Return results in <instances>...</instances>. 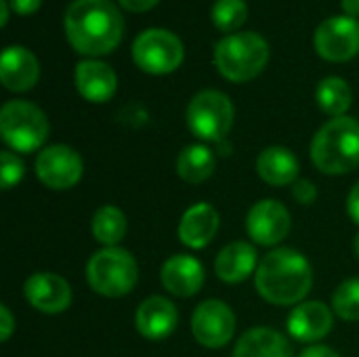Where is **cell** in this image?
Here are the masks:
<instances>
[{
    "instance_id": "6da1fadb",
    "label": "cell",
    "mask_w": 359,
    "mask_h": 357,
    "mask_svg": "<svg viewBox=\"0 0 359 357\" xmlns=\"http://www.w3.org/2000/svg\"><path fill=\"white\" fill-rule=\"evenodd\" d=\"M63 27L80 55L99 57L120 44L124 19L111 0H74L63 15Z\"/></svg>"
},
{
    "instance_id": "7a4b0ae2",
    "label": "cell",
    "mask_w": 359,
    "mask_h": 357,
    "mask_svg": "<svg viewBox=\"0 0 359 357\" xmlns=\"http://www.w3.org/2000/svg\"><path fill=\"white\" fill-rule=\"evenodd\" d=\"M255 284L265 301L273 305H297L311 290L313 269L303 252L276 248L259 263Z\"/></svg>"
},
{
    "instance_id": "3957f363",
    "label": "cell",
    "mask_w": 359,
    "mask_h": 357,
    "mask_svg": "<svg viewBox=\"0 0 359 357\" xmlns=\"http://www.w3.org/2000/svg\"><path fill=\"white\" fill-rule=\"evenodd\" d=\"M311 160L324 175H347L359 166V122L341 116L326 122L311 141Z\"/></svg>"
},
{
    "instance_id": "277c9868",
    "label": "cell",
    "mask_w": 359,
    "mask_h": 357,
    "mask_svg": "<svg viewBox=\"0 0 359 357\" xmlns=\"http://www.w3.org/2000/svg\"><path fill=\"white\" fill-rule=\"evenodd\" d=\"M269 44L257 32H236L215 44V65L229 82H248L269 63Z\"/></svg>"
},
{
    "instance_id": "5b68a950",
    "label": "cell",
    "mask_w": 359,
    "mask_h": 357,
    "mask_svg": "<svg viewBox=\"0 0 359 357\" xmlns=\"http://www.w3.org/2000/svg\"><path fill=\"white\" fill-rule=\"evenodd\" d=\"M139 278L135 257L118 246H107L97 250L86 265L88 286L103 297L116 299L128 295Z\"/></svg>"
},
{
    "instance_id": "8992f818",
    "label": "cell",
    "mask_w": 359,
    "mask_h": 357,
    "mask_svg": "<svg viewBox=\"0 0 359 357\" xmlns=\"http://www.w3.org/2000/svg\"><path fill=\"white\" fill-rule=\"evenodd\" d=\"M50 133L46 114L29 101H6L0 109V135L2 141L19 151L29 154L44 145Z\"/></svg>"
},
{
    "instance_id": "52a82bcc",
    "label": "cell",
    "mask_w": 359,
    "mask_h": 357,
    "mask_svg": "<svg viewBox=\"0 0 359 357\" xmlns=\"http://www.w3.org/2000/svg\"><path fill=\"white\" fill-rule=\"evenodd\" d=\"M236 109L231 99L215 88H206L194 95L187 105L185 120L189 130L202 141L221 143L233 126Z\"/></svg>"
},
{
    "instance_id": "ba28073f",
    "label": "cell",
    "mask_w": 359,
    "mask_h": 357,
    "mask_svg": "<svg viewBox=\"0 0 359 357\" xmlns=\"http://www.w3.org/2000/svg\"><path fill=\"white\" fill-rule=\"evenodd\" d=\"M130 53L139 69L151 76H164L183 63L185 46L177 34L162 27H151L135 38Z\"/></svg>"
},
{
    "instance_id": "9c48e42d",
    "label": "cell",
    "mask_w": 359,
    "mask_h": 357,
    "mask_svg": "<svg viewBox=\"0 0 359 357\" xmlns=\"http://www.w3.org/2000/svg\"><path fill=\"white\" fill-rule=\"evenodd\" d=\"M316 53L330 63H345L359 53V21L355 17H330L313 34Z\"/></svg>"
},
{
    "instance_id": "30bf717a",
    "label": "cell",
    "mask_w": 359,
    "mask_h": 357,
    "mask_svg": "<svg viewBox=\"0 0 359 357\" xmlns=\"http://www.w3.org/2000/svg\"><path fill=\"white\" fill-rule=\"evenodd\" d=\"M191 332L194 339L208 349L225 347L236 332V314L227 303L208 299L196 307L191 316Z\"/></svg>"
},
{
    "instance_id": "8fae6325",
    "label": "cell",
    "mask_w": 359,
    "mask_h": 357,
    "mask_svg": "<svg viewBox=\"0 0 359 357\" xmlns=\"http://www.w3.org/2000/svg\"><path fill=\"white\" fill-rule=\"evenodd\" d=\"M84 173L82 158L69 145H48L36 158V175L50 189L74 187Z\"/></svg>"
},
{
    "instance_id": "7c38bea8",
    "label": "cell",
    "mask_w": 359,
    "mask_h": 357,
    "mask_svg": "<svg viewBox=\"0 0 359 357\" xmlns=\"http://www.w3.org/2000/svg\"><path fill=\"white\" fill-rule=\"evenodd\" d=\"M246 231L252 242L261 246H276L290 231V213L278 200H261L248 210Z\"/></svg>"
},
{
    "instance_id": "4fadbf2b",
    "label": "cell",
    "mask_w": 359,
    "mask_h": 357,
    "mask_svg": "<svg viewBox=\"0 0 359 357\" xmlns=\"http://www.w3.org/2000/svg\"><path fill=\"white\" fill-rule=\"evenodd\" d=\"M27 303L42 314H61L72 303V286L57 274L38 271L25 280L23 286Z\"/></svg>"
},
{
    "instance_id": "5bb4252c",
    "label": "cell",
    "mask_w": 359,
    "mask_h": 357,
    "mask_svg": "<svg viewBox=\"0 0 359 357\" xmlns=\"http://www.w3.org/2000/svg\"><path fill=\"white\" fill-rule=\"evenodd\" d=\"M179 311L164 297H147L135 314V326L141 337L149 341H162L170 337L177 328Z\"/></svg>"
},
{
    "instance_id": "9a60e30c",
    "label": "cell",
    "mask_w": 359,
    "mask_h": 357,
    "mask_svg": "<svg viewBox=\"0 0 359 357\" xmlns=\"http://www.w3.org/2000/svg\"><path fill=\"white\" fill-rule=\"evenodd\" d=\"M40 78V65L32 50L23 46H8L0 57V82L13 93L29 90Z\"/></svg>"
},
{
    "instance_id": "2e32d148",
    "label": "cell",
    "mask_w": 359,
    "mask_h": 357,
    "mask_svg": "<svg viewBox=\"0 0 359 357\" xmlns=\"http://www.w3.org/2000/svg\"><path fill=\"white\" fill-rule=\"evenodd\" d=\"M76 88L90 103H105L116 95L118 76L116 72L97 59H84L76 65Z\"/></svg>"
},
{
    "instance_id": "e0dca14e",
    "label": "cell",
    "mask_w": 359,
    "mask_h": 357,
    "mask_svg": "<svg viewBox=\"0 0 359 357\" xmlns=\"http://www.w3.org/2000/svg\"><path fill=\"white\" fill-rule=\"evenodd\" d=\"M219 213L208 202H198L189 206L179 223V240L194 250L208 246L219 231Z\"/></svg>"
},
{
    "instance_id": "ac0fdd59",
    "label": "cell",
    "mask_w": 359,
    "mask_h": 357,
    "mask_svg": "<svg viewBox=\"0 0 359 357\" xmlns=\"http://www.w3.org/2000/svg\"><path fill=\"white\" fill-rule=\"evenodd\" d=\"M160 280L170 295L194 297L204 284V267L196 257L175 255L168 261H164Z\"/></svg>"
},
{
    "instance_id": "d6986e66",
    "label": "cell",
    "mask_w": 359,
    "mask_h": 357,
    "mask_svg": "<svg viewBox=\"0 0 359 357\" xmlns=\"http://www.w3.org/2000/svg\"><path fill=\"white\" fill-rule=\"evenodd\" d=\"M332 330V311L320 303L309 301L292 309L288 318V332L301 343H316Z\"/></svg>"
},
{
    "instance_id": "ffe728a7",
    "label": "cell",
    "mask_w": 359,
    "mask_h": 357,
    "mask_svg": "<svg viewBox=\"0 0 359 357\" xmlns=\"http://www.w3.org/2000/svg\"><path fill=\"white\" fill-rule=\"evenodd\" d=\"M257 267V250L248 242H231L227 244L217 261H215V274L227 284L244 282Z\"/></svg>"
},
{
    "instance_id": "44dd1931",
    "label": "cell",
    "mask_w": 359,
    "mask_h": 357,
    "mask_svg": "<svg viewBox=\"0 0 359 357\" xmlns=\"http://www.w3.org/2000/svg\"><path fill=\"white\" fill-rule=\"evenodd\" d=\"M257 173L265 183H269L273 187L290 185L299 177V160L290 149L273 145L259 154Z\"/></svg>"
},
{
    "instance_id": "7402d4cb",
    "label": "cell",
    "mask_w": 359,
    "mask_h": 357,
    "mask_svg": "<svg viewBox=\"0 0 359 357\" xmlns=\"http://www.w3.org/2000/svg\"><path fill=\"white\" fill-rule=\"evenodd\" d=\"M233 357H292V347L273 328H252L236 343Z\"/></svg>"
},
{
    "instance_id": "603a6c76",
    "label": "cell",
    "mask_w": 359,
    "mask_h": 357,
    "mask_svg": "<svg viewBox=\"0 0 359 357\" xmlns=\"http://www.w3.org/2000/svg\"><path fill=\"white\" fill-rule=\"evenodd\" d=\"M215 164H217L215 154L206 145L194 143V145H187L179 154V158H177V173H179V177L183 181L196 185V183L206 181L212 175Z\"/></svg>"
},
{
    "instance_id": "cb8c5ba5",
    "label": "cell",
    "mask_w": 359,
    "mask_h": 357,
    "mask_svg": "<svg viewBox=\"0 0 359 357\" xmlns=\"http://www.w3.org/2000/svg\"><path fill=\"white\" fill-rule=\"evenodd\" d=\"M316 101L320 105V109L332 118H341L345 116V112L351 107L353 103V93L351 86L339 78V76H328L318 84L316 90Z\"/></svg>"
},
{
    "instance_id": "d4e9b609",
    "label": "cell",
    "mask_w": 359,
    "mask_h": 357,
    "mask_svg": "<svg viewBox=\"0 0 359 357\" xmlns=\"http://www.w3.org/2000/svg\"><path fill=\"white\" fill-rule=\"evenodd\" d=\"M126 217L120 208L105 204L97 208L93 215V236L99 244L107 246H118V242L124 240L126 236Z\"/></svg>"
},
{
    "instance_id": "484cf974",
    "label": "cell",
    "mask_w": 359,
    "mask_h": 357,
    "mask_svg": "<svg viewBox=\"0 0 359 357\" xmlns=\"http://www.w3.org/2000/svg\"><path fill=\"white\" fill-rule=\"evenodd\" d=\"M210 17L217 29L236 34L248 19V4L244 0H215Z\"/></svg>"
},
{
    "instance_id": "4316f807",
    "label": "cell",
    "mask_w": 359,
    "mask_h": 357,
    "mask_svg": "<svg viewBox=\"0 0 359 357\" xmlns=\"http://www.w3.org/2000/svg\"><path fill=\"white\" fill-rule=\"evenodd\" d=\"M332 309L345 322L359 320V278L345 280L332 295Z\"/></svg>"
},
{
    "instance_id": "83f0119b",
    "label": "cell",
    "mask_w": 359,
    "mask_h": 357,
    "mask_svg": "<svg viewBox=\"0 0 359 357\" xmlns=\"http://www.w3.org/2000/svg\"><path fill=\"white\" fill-rule=\"evenodd\" d=\"M23 173H25V166L13 151L0 154V185L4 191L15 187L23 179Z\"/></svg>"
},
{
    "instance_id": "f1b7e54d",
    "label": "cell",
    "mask_w": 359,
    "mask_h": 357,
    "mask_svg": "<svg viewBox=\"0 0 359 357\" xmlns=\"http://www.w3.org/2000/svg\"><path fill=\"white\" fill-rule=\"evenodd\" d=\"M292 196H294V200H297L299 204L309 206V204L316 202L318 189H316V185H313L309 179H297V181L292 183Z\"/></svg>"
},
{
    "instance_id": "f546056e",
    "label": "cell",
    "mask_w": 359,
    "mask_h": 357,
    "mask_svg": "<svg viewBox=\"0 0 359 357\" xmlns=\"http://www.w3.org/2000/svg\"><path fill=\"white\" fill-rule=\"evenodd\" d=\"M15 330V320H13V314L6 305H0V341L6 343L11 339Z\"/></svg>"
},
{
    "instance_id": "4dcf8cb0",
    "label": "cell",
    "mask_w": 359,
    "mask_h": 357,
    "mask_svg": "<svg viewBox=\"0 0 359 357\" xmlns=\"http://www.w3.org/2000/svg\"><path fill=\"white\" fill-rule=\"evenodd\" d=\"M8 4L11 11L17 15H34L40 8L42 0H8Z\"/></svg>"
},
{
    "instance_id": "1f68e13d",
    "label": "cell",
    "mask_w": 359,
    "mask_h": 357,
    "mask_svg": "<svg viewBox=\"0 0 359 357\" xmlns=\"http://www.w3.org/2000/svg\"><path fill=\"white\" fill-rule=\"evenodd\" d=\"M160 0H120L122 8L130 11V13H145L151 11Z\"/></svg>"
},
{
    "instance_id": "d6a6232c",
    "label": "cell",
    "mask_w": 359,
    "mask_h": 357,
    "mask_svg": "<svg viewBox=\"0 0 359 357\" xmlns=\"http://www.w3.org/2000/svg\"><path fill=\"white\" fill-rule=\"evenodd\" d=\"M347 213H349V217L359 225V183L349 191V196H347Z\"/></svg>"
},
{
    "instance_id": "836d02e7",
    "label": "cell",
    "mask_w": 359,
    "mask_h": 357,
    "mask_svg": "<svg viewBox=\"0 0 359 357\" xmlns=\"http://www.w3.org/2000/svg\"><path fill=\"white\" fill-rule=\"evenodd\" d=\"M301 357H341L334 349L326 347V345H313L309 349H305Z\"/></svg>"
},
{
    "instance_id": "e575fe53",
    "label": "cell",
    "mask_w": 359,
    "mask_h": 357,
    "mask_svg": "<svg viewBox=\"0 0 359 357\" xmlns=\"http://www.w3.org/2000/svg\"><path fill=\"white\" fill-rule=\"evenodd\" d=\"M343 11L349 17H358L359 15V0H343Z\"/></svg>"
},
{
    "instance_id": "d590c367",
    "label": "cell",
    "mask_w": 359,
    "mask_h": 357,
    "mask_svg": "<svg viewBox=\"0 0 359 357\" xmlns=\"http://www.w3.org/2000/svg\"><path fill=\"white\" fill-rule=\"evenodd\" d=\"M8 11H11L8 0H0V23H2V25L8 23Z\"/></svg>"
},
{
    "instance_id": "8d00e7d4",
    "label": "cell",
    "mask_w": 359,
    "mask_h": 357,
    "mask_svg": "<svg viewBox=\"0 0 359 357\" xmlns=\"http://www.w3.org/2000/svg\"><path fill=\"white\" fill-rule=\"evenodd\" d=\"M353 250H355V255H358V259H359V234L355 236V242H353Z\"/></svg>"
}]
</instances>
